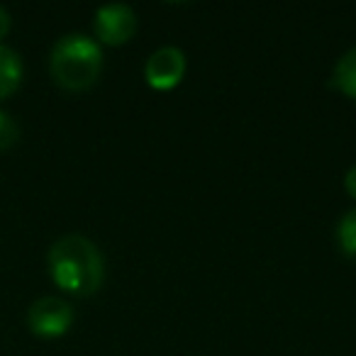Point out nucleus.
I'll list each match as a JSON object with an SVG mask.
<instances>
[{
	"label": "nucleus",
	"instance_id": "obj_9",
	"mask_svg": "<svg viewBox=\"0 0 356 356\" xmlns=\"http://www.w3.org/2000/svg\"><path fill=\"white\" fill-rule=\"evenodd\" d=\"M20 139V124L10 113L0 110V152H8Z\"/></svg>",
	"mask_w": 356,
	"mask_h": 356
},
{
	"label": "nucleus",
	"instance_id": "obj_4",
	"mask_svg": "<svg viewBox=\"0 0 356 356\" xmlns=\"http://www.w3.org/2000/svg\"><path fill=\"white\" fill-rule=\"evenodd\" d=\"M95 37L105 47H122L137 32V15L129 6L122 3H110V6L98 8L95 13Z\"/></svg>",
	"mask_w": 356,
	"mask_h": 356
},
{
	"label": "nucleus",
	"instance_id": "obj_11",
	"mask_svg": "<svg viewBox=\"0 0 356 356\" xmlns=\"http://www.w3.org/2000/svg\"><path fill=\"white\" fill-rule=\"evenodd\" d=\"M8 32H10V13L0 6V40H3Z\"/></svg>",
	"mask_w": 356,
	"mask_h": 356
},
{
	"label": "nucleus",
	"instance_id": "obj_3",
	"mask_svg": "<svg viewBox=\"0 0 356 356\" xmlns=\"http://www.w3.org/2000/svg\"><path fill=\"white\" fill-rule=\"evenodd\" d=\"M27 325H30L32 334L42 337V339L64 337L74 325V307L59 296L37 298L27 310Z\"/></svg>",
	"mask_w": 356,
	"mask_h": 356
},
{
	"label": "nucleus",
	"instance_id": "obj_10",
	"mask_svg": "<svg viewBox=\"0 0 356 356\" xmlns=\"http://www.w3.org/2000/svg\"><path fill=\"white\" fill-rule=\"evenodd\" d=\"M344 188H346V193H349L351 198L356 200V166H351L349 171H346V176H344Z\"/></svg>",
	"mask_w": 356,
	"mask_h": 356
},
{
	"label": "nucleus",
	"instance_id": "obj_6",
	"mask_svg": "<svg viewBox=\"0 0 356 356\" xmlns=\"http://www.w3.org/2000/svg\"><path fill=\"white\" fill-rule=\"evenodd\" d=\"M25 66L15 49L0 44V100H8L22 83Z\"/></svg>",
	"mask_w": 356,
	"mask_h": 356
},
{
	"label": "nucleus",
	"instance_id": "obj_5",
	"mask_svg": "<svg viewBox=\"0 0 356 356\" xmlns=\"http://www.w3.org/2000/svg\"><path fill=\"white\" fill-rule=\"evenodd\" d=\"M186 76V54L176 47H161L147 59L144 79L152 88L171 90L176 88Z\"/></svg>",
	"mask_w": 356,
	"mask_h": 356
},
{
	"label": "nucleus",
	"instance_id": "obj_7",
	"mask_svg": "<svg viewBox=\"0 0 356 356\" xmlns=\"http://www.w3.org/2000/svg\"><path fill=\"white\" fill-rule=\"evenodd\" d=\"M332 86L341 95L356 100V47L337 61L334 71H332Z\"/></svg>",
	"mask_w": 356,
	"mask_h": 356
},
{
	"label": "nucleus",
	"instance_id": "obj_8",
	"mask_svg": "<svg viewBox=\"0 0 356 356\" xmlns=\"http://www.w3.org/2000/svg\"><path fill=\"white\" fill-rule=\"evenodd\" d=\"M337 242H339V249L344 252V257L356 261V208L349 210L339 220V225H337Z\"/></svg>",
	"mask_w": 356,
	"mask_h": 356
},
{
	"label": "nucleus",
	"instance_id": "obj_2",
	"mask_svg": "<svg viewBox=\"0 0 356 356\" xmlns=\"http://www.w3.org/2000/svg\"><path fill=\"white\" fill-rule=\"evenodd\" d=\"M103 71V49L86 35H64L49 54V74L54 83L71 93L95 86Z\"/></svg>",
	"mask_w": 356,
	"mask_h": 356
},
{
	"label": "nucleus",
	"instance_id": "obj_1",
	"mask_svg": "<svg viewBox=\"0 0 356 356\" xmlns=\"http://www.w3.org/2000/svg\"><path fill=\"white\" fill-rule=\"evenodd\" d=\"M51 281L76 298H90L105 281V261L100 249L83 234H64L47 254Z\"/></svg>",
	"mask_w": 356,
	"mask_h": 356
}]
</instances>
